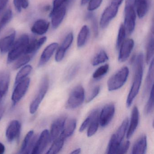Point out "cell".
Masks as SVG:
<instances>
[{"label":"cell","mask_w":154,"mask_h":154,"mask_svg":"<svg viewBox=\"0 0 154 154\" xmlns=\"http://www.w3.org/2000/svg\"><path fill=\"white\" fill-rule=\"evenodd\" d=\"M144 56L142 53H139L135 60V74L133 84L128 95L126 101L127 108H130L135 98L138 94L142 82L143 73Z\"/></svg>","instance_id":"obj_1"},{"label":"cell","mask_w":154,"mask_h":154,"mask_svg":"<svg viewBox=\"0 0 154 154\" xmlns=\"http://www.w3.org/2000/svg\"><path fill=\"white\" fill-rule=\"evenodd\" d=\"M129 120L126 118L122 122L119 128L113 133L107 147V154H116L118 147L121 144L122 141L125 136L128 126Z\"/></svg>","instance_id":"obj_2"},{"label":"cell","mask_w":154,"mask_h":154,"mask_svg":"<svg viewBox=\"0 0 154 154\" xmlns=\"http://www.w3.org/2000/svg\"><path fill=\"white\" fill-rule=\"evenodd\" d=\"M29 42V37L27 35H24L20 36L14 43L9 50L7 59L8 63L14 62L24 54Z\"/></svg>","instance_id":"obj_3"},{"label":"cell","mask_w":154,"mask_h":154,"mask_svg":"<svg viewBox=\"0 0 154 154\" xmlns=\"http://www.w3.org/2000/svg\"><path fill=\"white\" fill-rule=\"evenodd\" d=\"M129 73V71L127 66L121 68L108 80L107 82L108 90L112 91L121 88L127 81Z\"/></svg>","instance_id":"obj_4"},{"label":"cell","mask_w":154,"mask_h":154,"mask_svg":"<svg viewBox=\"0 0 154 154\" xmlns=\"http://www.w3.org/2000/svg\"><path fill=\"white\" fill-rule=\"evenodd\" d=\"M85 100V90L82 85L75 86L70 93L66 103V108L73 109L81 106Z\"/></svg>","instance_id":"obj_5"},{"label":"cell","mask_w":154,"mask_h":154,"mask_svg":"<svg viewBox=\"0 0 154 154\" xmlns=\"http://www.w3.org/2000/svg\"><path fill=\"white\" fill-rule=\"evenodd\" d=\"M49 87V80L48 76H44L42 79L39 86L37 94L33 100L30 106L29 112L31 114H34L37 110L40 103L45 98Z\"/></svg>","instance_id":"obj_6"},{"label":"cell","mask_w":154,"mask_h":154,"mask_svg":"<svg viewBox=\"0 0 154 154\" xmlns=\"http://www.w3.org/2000/svg\"><path fill=\"white\" fill-rule=\"evenodd\" d=\"M30 82L29 78H26L15 85V87L11 97L14 105H16L25 96L28 90Z\"/></svg>","instance_id":"obj_7"},{"label":"cell","mask_w":154,"mask_h":154,"mask_svg":"<svg viewBox=\"0 0 154 154\" xmlns=\"http://www.w3.org/2000/svg\"><path fill=\"white\" fill-rule=\"evenodd\" d=\"M136 14L135 8L125 7L124 25L126 33L130 35L133 33L136 26Z\"/></svg>","instance_id":"obj_8"},{"label":"cell","mask_w":154,"mask_h":154,"mask_svg":"<svg viewBox=\"0 0 154 154\" xmlns=\"http://www.w3.org/2000/svg\"><path fill=\"white\" fill-rule=\"evenodd\" d=\"M51 141L50 133L48 130L42 131L38 138L36 141L31 151L32 154H39L43 153Z\"/></svg>","instance_id":"obj_9"},{"label":"cell","mask_w":154,"mask_h":154,"mask_svg":"<svg viewBox=\"0 0 154 154\" xmlns=\"http://www.w3.org/2000/svg\"><path fill=\"white\" fill-rule=\"evenodd\" d=\"M119 6L111 3L103 13L100 21V25L103 29H106L109 26L110 21L115 17L118 11Z\"/></svg>","instance_id":"obj_10"},{"label":"cell","mask_w":154,"mask_h":154,"mask_svg":"<svg viewBox=\"0 0 154 154\" xmlns=\"http://www.w3.org/2000/svg\"><path fill=\"white\" fill-rule=\"evenodd\" d=\"M115 108L112 103L106 104L102 109L99 116V123L102 127L108 125L112 119L115 113Z\"/></svg>","instance_id":"obj_11"},{"label":"cell","mask_w":154,"mask_h":154,"mask_svg":"<svg viewBox=\"0 0 154 154\" xmlns=\"http://www.w3.org/2000/svg\"><path fill=\"white\" fill-rule=\"evenodd\" d=\"M21 124L17 120L12 121L9 124L6 135L7 140L10 142L17 140L20 136L21 131Z\"/></svg>","instance_id":"obj_12"},{"label":"cell","mask_w":154,"mask_h":154,"mask_svg":"<svg viewBox=\"0 0 154 154\" xmlns=\"http://www.w3.org/2000/svg\"><path fill=\"white\" fill-rule=\"evenodd\" d=\"M66 119L65 116H61L56 119L52 123L49 132L51 141H54L59 137L63 129Z\"/></svg>","instance_id":"obj_13"},{"label":"cell","mask_w":154,"mask_h":154,"mask_svg":"<svg viewBox=\"0 0 154 154\" xmlns=\"http://www.w3.org/2000/svg\"><path fill=\"white\" fill-rule=\"evenodd\" d=\"M36 140V136L34 134V131H29L23 140L19 153L20 154L31 153Z\"/></svg>","instance_id":"obj_14"},{"label":"cell","mask_w":154,"mask_h":154,"mask_svg":"<svg viewBox=\"0 0 154 154\" xmlns=\"http://www.w3.org/2000/svg\"><path fill=\"white\" fill-rule=\"evenodd\" d=\"M134 46V42L133 39L129 38L123 41L119 48V61L120 62H125L128 58Z\"/></svg>","instance_id":"obj_15"},{"label":"cell","mask_w":154,"mask_h":154,"mask_svg":"<svg viewBox=\"0 0 154 154\" xmlns=\"http://www.w3.org/2000/svg\"><path fill=\"white\" fill-rule=\"evenodd\" d=\"M73 40V35L72 32H71L66 37L62 45L57 52L55 55V60L56 62H61L63 59L66 53L72 45Z\"/></svg>","instance_id":"obj_16"},{"label":"cell","mask_w":154,"mask_h":154,"mask_svg":"<svg viewBox=\"0 0 154 154\" xmlns=\"http://www.w3.org/2000/svg\"><path fill=\"white\" fill-rule=\"evenodd\" d=\"M10 81V74L8 71L0 72V106L2 104V101L6 96Z\"/></svg>","instance_id":"obj_17"},{"label":"cell","mask_w":154,"mask_h":154,"mask_svg":"<svg viewBox=\"0 0 154 154\" xmlns=\"http://www.w3.org/2000/svg\"><path fill=\"white\" fill-rule=\"evenodd\" d=\"M66 5H64L60 8L54 11H51L50 17L53 28H57L63 22L66 14Z\"/></svg>","instance_id":"obj_18"},{"label":"cell","mask_w":154,"mask_h":154,"mask_svg":"<svg viewBox=\"0 0 154 154\" xmlns=\"http://www.w3.org/2000/svg\"><path fill=\"white\" fill-rule=\"evenodd\" d=\"M58 47L57 43H54L50 44L45 48L39 59L38 64L39 67L43 66L48 62Z\"/></svg>","instance_id":"obj_19"},{"label":"cell","mask_w":154,"mask_h":154,"mask_svg":"<svg viewBox=\"0 0 154 154\" xmlns=\"http://www.w3.org/2000/svg\"><path fill=\"white\" fill-rule=\"evenodd\" d=\"M139 113L138 109L137 106H134L132 110L131 119L130 123L127 133V139H129L134 134L139 123Z\"/></svg>","instance_id":"obj_20"},{"label":"cell","mask_w":154,"mask_h":154,"mask_svg":"<svg viewBox=\"0 0 154 154\" xmlns=\"http://www.w3.org/2000/svg\"><path fill=\"white\" fill-rule=\"evenodd\" d=\"M15 37L16 32L14 31L0 40V51L2 54H6L9 51L15 43Z\"/></svg>","instance_id":"obj_21"},{"label":"cell","mask_w":154,"mask_h":154,"mask_svg":"<svg viewBox=\"0 0 154 154\" xmlns=\"http://www.w3.org/2000/svg\"><path fill=\"white\" fill-rule=\"evenodd\" d=\"M46 37H43L39 39H35L29 43L26 48L24 54H28L33 57L34 54L39 50V48L45 43Z\"/></svg>","instance_id":"obj_22"},{"label":"cell","mask_w":154,"mask_h":154,"mask_svg":"<svg viewBox=\"0 0 154 154\" xmlns=\"http://www.w3.org/2000/svg\"><path fill=\"white\" fill-rule=\"evenodd\" d=\"M154 82V59H152L150 63L149 69L145 81V86L143 91V96H146L150 91L153 87Z\"/></svg>","instance_id":"obj_23"},{"label":"cell","mask_w":154,"mask_h":154,"mask_svg":"<svg viewBox=\"0 0 154 154\" xmlns=\"http://www.w3.org/2000/svg\"><path fill=\"white\" fill-rule=\"evenodd\" d=\"M49 27V23L45 20L39 19L35 22L31 28L32 33L42 35L45 34Z\"/></svg>","instance_id":"obj_24"},{"label":"cell","mask_w":154,"mask_h":154,"mask_svg":"<svg viewBox=\"0 0 154 154\" xmlns=\"http://www.w3.org/2000/svg\"><path fill=\"white\" fill-rule=\"evenodd\" d=\"M147 149V138L146 135H142L139 138L133 145L131 150L133 154H144L146 153Z\"/></svg>","instance_id":"obj_25"},{"label":"cell","mask_w":154,"mask_h":154,"mask_svg":"<svg viewBox=\"0 0 154 154\" xmlns=\"http://www.w3.org/2000/svg\"><path fill=\"white\" fill-rule=\"evenodd\" d=\"M99 110L95 109L93 110V116L90 125L88 126L87 135L88 137H91L94 135L97 132L99 128Z\"/></svg>","instance_id":"obj_26"},{"label":"cell","mask_w":154,"mask_h":154,"mask_svg":"<svg viewBox=\"0 0 154 154\" xmlns=\"http://www.w3.org/2000/svg\"><path fill=\"white\" fill-rule=\"evenodd\" d=\"M76 120L75 119H71L65 124L63 129L60 134V137L66 140L72 136L76 128Z\"/></svg>","instance_id":"obj_27"},{"label":"cell","mask_w":154,"mask_h":154,"mask_svg":"<svg viewBox=\"0 0 154 154\" xmlns=\"http://www.w3.org/2000/svg\"><path fill=\"white\" fill-rule=\"evenodd\" d=\"M151 0H138L136 8L137 14L140 19L144 17L148 11Z\"/></svg>","instance_id":"obj_28"},{"label":"cell","mask_w":154,"mask_h":154,"mask_svg":"<svg viewBox=\"0 0 154 154\" xmlns=\"http://www.w3.org/2000/svg\"><path fill=\"white\" fill-rule=\"evenodd\" d=\"M90 30L87 26H84L80 30L77 39V45L79 48H82L85 45Z\"/></svg>","instance_id":"obj_29"},{"label":"cell","mask_w":154,"mask_h":154,"mask_svg":"<svg viewBox=\"0 0 154 154\" xmlns=\"http://www.w3.org/2000/svg\"><path fill=\"white\" fill-rule=\"evenodd\" d=\"M65 140L59 136L58 138L54 140V143L51 147L47 152V154H55L58 153L63 148Z\"/></svg>","instance_id":"obj_30"},{"label":"cell","mask_w":154,"mask_h":154,"mask_svg":"<svg viewBox=\"0 0 154 154\" xmlns=\"http://www.w3.org/2000/svg\"><path fill=\"white\" fill-rule=\"evenodd\" d=\"M32 70V67L29 65L25 66L22 67L18 72L15 81V85L27 78V76L30 73Z\"/></svg>","instance_id":"obj_31"},{"label":"cell","mask_w":154,"mask_h":154,"mask_svg":"<svg viewBox=\"0 0 154 154\" xmlns=\"http://www.w3.org/2000/svg\"><path fill=\"white\" fill-rule=\"evenodd\" d=\"M80 67L81 66L79 64H75L72 66L67 70L65 77L66 82H69L74 79L80 70Z\"/></svg>","instance_id":"obj_32"},{"label":"cell","mask_w":154,"mask_h":154,"mask_svg":"<svg viewBox=\"0 0 154 154\" xmlns=\"http://www.w3.org/2000/svg\"><path fill=\"white\" fill-rule=\"evenodd\" d=\"M109 59V57L106 52L104 50H101L94 57L92 61V64L94 66H96L105 63Z\"/></svg>","instance_id":"obj_33"},{"label":"cell","mask_w":154,"mask_h":154,"mask_svg":"<svg viewBox=\"0 0 154 154\" xmlns=\"http://www.w3.org/2000/svg\"><path fill=\"white\" fill-rule=\"evenodd\" d=\"M154 39L153 35L151 36L148 43L147 46L146 54V62L149 64L151 61L152 57L154 55Z\"/></svg>","instance_id":"obj_34"},{"label":"cell","mask_w":154,"mask_h":154,"mask_svg":"<svg viewBox=\"0 0 154 154\" xmlns=\"http://www.w3.org/2000/svg\"><path fill=\"white\" fill-rule=\"evenodd\" d=\"M32 57L28 54H24L17 60V62L14 64L13 68L14 70H17L27 64L31 59Z\"/></svg>","instance_id":"obj_35"},{"label":"cell","mask_w":154,"mask_h":154,"mask_svg":"<svg viewBox=\"0 0 154 154\" xmlns=\"http://www.w3.org/2000/svg\"><path fill=\"white\" fill-rule=\"evenodd\" d=\"M109 70V65L108 64H105L100 66L94 73L93 78L95 80L100 79L108 72Z\"/></svg>","instance_id":"obj_36"},{"label":"cell","mask_w":154,"mask_h":154,"mask_svg":"<svg viewBox=\"0 0 154 154\" xmlns=\"http://www.w3.org/2000/svg\"><path fill=\"white\" fill-rule=\"evenodd\" d=\"M12 11L8 9L4 13V15L0 20V31L2 30V29L10 22L12 18Z\"/></svg>","instance_id":"obj_37"},{"label":"cell","mask_w":154,"mask_h":154,"mask_svg":"<svg viewBox=\"0 0 154 154\" xmlns=\"http://www.w3.org/2000/svg\"><path fill=\"white\" fill-rule=\"evenodd\" d=\"M86 19L90 20L91 22L92 27L93 30L94 34L95 37H97L99 34V30H98V23H97V19L94 13L90 12L87 13L86 16Z\"/></svg>","instance_id":"obj_38"},{"label":"cell","mask_w":154,"mask_h":154,"mask_svg":"<svg viewBox=\"0 0 154 154\" xmlns=\"http://www.w3.org/2000/svg\"><path fill=\"white\" fill-rule=\"evenodd\" d=\"M126 35V31L123 24H121L119 29V34L116 42V48L119 49L122 43L125 40Z\"/></svg>","instance_id":"obj_39"},{"label":"cell","mask_w":154,"mask_h":154,"mask_svg":"<svg viewBox=\"0 0 154 154\" xmlns=\"http://www.w3.org/2000/svg\"><path fill=\"white\" fill-rule=\"evenodd\" d=\"M154 109V89L153 87L150 91V95L145 108V113L148 115L151 113Z\"/></svg>","instance_id":"obj_40"},{"label":"cell","mask_w":154,"mask_h":154,"mask_svg":"<svg viewBox=\"0 0 154 154\" xmlns=\"http://www.w3.org/2000/svg\"><path fill=\"white\" fill-rule=\"evenodd\" d=\"M103 0H90L88 6V10L93 11L98 9L100 6Z\"/></svg>","instance_id":"obj_41"},{"label":"cell","mask_w":154,"mask_h":154,"mask_svg":"<svg viewBox=\"0 0 154 154\" xmlns=\"http://www.w3.org/2000/svg\"><path fill=\"white\" fill-rule=\"evenodd\" d=\"M130 142L129 140H127L123 143H121L119 146L116 151V154H124L128 151L129 148Z\"/></svg>","instance_id":"obj_42"},{"label":"cell","mask_w":154,"mask_h":154,"mask_svg":"<svg viewBox=\"0 0 154 154\" xmlns=\"http://www.w3.org/2000/svg\"><path fill=\"white\" fill-rule=\"evenodd\" d=\"M93 116V111L90 113V115L88 116V117L82 123L81 127H80V129H79V131L80 132H83L88 128V126H89L90 123H91L92 119Z\"/></svg>","instance_id":"obj_43"},{"label":"cell","mask_w":154,"mask_h":154,"mask_svg":"<svg viewBox=\"0 0 154 154\" xmlns=\"http://www.w3.org/2000/svg\"><path fill=\"white\" fill-rule=\"evenodd\" d=\"M100 91V87L99 86H96L94 87L92 91H91V93L87 97L86 100V102H91L99 94Z\"/></svg>","instance_id":"obj_44"},{"label":"cell","mask_w":154,"mask_h":154,"mask_svg":"<svg viewBox=\"0 0 154 154\" xmlns=\"http://www.w3.org/2000/svg\"><path fill=\"white\" fill-rule=\"evenodd\" d=\"M67 0H54L53 2V8L51 11H54L60 8L64 5L67 6Z\"/></svg>","instance_id":"obj_45"},{"label":"cell","mask_w":154,"mask_h":154,"mask_svg":"<svg viewBox=\"0 0 154 154\" xmlns=\"http://www.w3.org/2000/svg\"><path fill=\"white\" fill-rule=\"evenodd\" d=\"M14 6L16 8L17 11L18 12H20L22 10V4L23 1L22 0H13Z\"/></svg>","instance_id":"obj_46"},{"label":"cell","mask_w":154,"mask_h":154,"mask_svg":"<svg viewBox=\"0 0 154 154\" xmlns=\"http://www.w3.org/2000/svg\"><path fill=\"white\" fill-rule=\"evenodd\" d=\"M125 7H131L135 8L138 0H125Z\"/></svg>","instance_id":"obj_47"},{"label":"cell","mask_w":154,"mask_h":154,"mask_svg":"<svg viewBox=\"0 0 154 154\" xmlns=\"http://www.w3.org/2000/svg\"><path fill=\"white\" fill-rule=\"evenodd\" d=\"M8 1L9 0H0V13L6 8Z\"/></svg>","instance_id":"obj_48"},{"label":"cell","mask_w":154,"mask_h":154,"mask_svg":"<svg viewBox=\"0 0 154 154\" xmlns=\"http://www.w3.org/2000/svg\"><path fill=\"white\" fill-rule=\"evenodd\" d=\"M123 0H112L111 3L115 4L119 7L120 5L122 4Z\"/></svg>","instance_id":"obj_49"},{"label":"cell","mask_w":154,"mask_h":154,"mask_svg":"<svg viewBox=\"0 0 154 154\" xmlns=\"http://www.w3.org/2000/svg\"><path fill=\"white\" fill-rule=\"evenodd\" d=\"M22 1H23V4H22V8H27L29 6L28 0H22Z\"/></svg>","instance_id":"obj_50"},{"label":"cell","mask_w":154,"mask_h":154,"mask_svg":"<svg viewBox=\"0 0 154 154\" xmlns=\"http://www.w3.org/2000/svg\"><path fill=\"white\" fill-rule=\"evenodd\" d=\"M5 151V146L1 142H0V154H2Z\"/></svg>","instance_id":"obj_51"},{"label":"cell","mask_w":154,"mask_h":154,"mask_svg":"<svg viewBox=\"0 0 154 154\" xmlns=\"http://www.w3.org/2000/svg\"><path fill=\"white\" fill-rule=\"evenodd\" d=\"M4 112V107H3V105L2 104L1 106H0V120L2 118L3 116Z\"/></svg>","instance_id":"obj_52"},{"label":"cell","mask_w":154,"mask_h":154,"mask_svg":"<svg viewBox=\"0 0 154 154\" xmlns=\"http://www.w3.org/2000/svg\"><path fill=\"white\" fill-rule=\"evenodd\" d=\"M81 149L80 148H78L77 149H75L73 151L71 152V154H78L81 153Z\"/></svg>","instance_id":"obj_53"},{"label":"cell","mask_w":154,"mask_h":154,"mask_svg":"<svg viewBox=\"0 0 154 154\" xmlns=\"http://www.w3.org/2000/svg\"><path fill=\"white\" fill-rule=\"evenodd\" d=\"M90 0H81V5L84 6L89 2Z\"/></svg>","instance_id":"obj_54"},{"label":"cell","mask_w":154,"mask_h":154,"mask_svg":"<svg viewBox=\"0 0 154 154\" xmlns=\"http://www.w3.org/2000/svg\"><path fill=\"white\" fill-rule=\"evenodd\" d=\"M74 1L75 0H67V6L72 5Z\"/></svg>","instance_id":"obj_55"}]
</instances>
